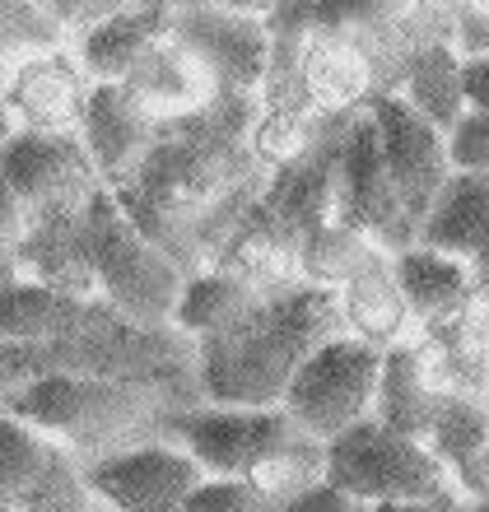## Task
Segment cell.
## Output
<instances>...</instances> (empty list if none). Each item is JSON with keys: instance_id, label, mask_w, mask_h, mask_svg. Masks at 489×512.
Segmentation results:
<instances>
[{"instance_id": "d590c367", "label": "cell", "mask_w": 489, "mask_h": 512, "mask_svg": "<svg viewBox=\"0 0 489 512\" xmlns=\"http://www.w3.org/2000/svg\"><path fill=\"white\" fill-rule=\"evenodd\" d=\"M182 5H205V0H177V10H182Z\"/></svg>"}, {"instance_id": "d6a6232c", "label": "cell", "mask_w": 489, "mask_h": 512, "mask_svg": "<svg viewBox=\"0 0 489 512\" xmlns=\"http://www.w3.org/2000/svg\"><path fill=\"white\" fill-rule=\"evenodd\" d=\"M219 5H229V10L252 14V19H266V24H271V19H275L280 10H285L289 0H219Z\"/></svg>"}, {"instance_id": "f546056e", "label": "cell", "mask_w": 489, "mask_h": 512, "mask_svg": "<svg viewBox=\"0 0 489 512\" xmlns=\"http://www.w3.org/2000/svg\"><path fill=\"white\" fill-rule=\"evenodd\" d=\"M47 10H52V19L61 28H66L70 38L80 42L84 33H94V28H103L108 19H117V14H131L140 10L145 0H42Z\"/></svg>"}, {"instance_id": "8992f818", "label": "cell", "mask_w": 489, "mask_h": 512, "mask_svg": "<svg viewBox=\"0 0 489 512\" xmlns=\"http://www.w3.org/2000/svg\"><path fill=\"white\" fill-rule=\"evenodd\" d=\"M94 266L98 289L122 322L163 331L173 326L182 289H187V270L177 266L168 252L145 238V233L126 219L112 191L94 201Z\"/></svg>"}, {"instance_id": "d4e9b609", "label": "cell", "mask_w": 489, "mask_h": 512, "mask_svg": "<svg viewBox=\"0 0 489 512\" xmlns=\"http://www.w3.org/2000/svg\"><path fill=\"white\" fill-rule=\"evenodd\" d=\"M420 243L462 256L471 266L480 256H489V177L452 173L443 196H438L429 219H424Z\"/></svg>"}, {"instance_id": "603a6c76", "label": "cell", "mask_w": 489, "mask_h": 512, "mask_svg": "<svg viewBox=\"0 0 489 512\" xmlns=\"http://www.w3.org/2000/svg\"><path fill=\"white\" fill-rule=\"evenodd\" d=\"M261 303H266V289L243 280L238 270L205 266V270H196V275H187V289H182L173 326L191 345H205V340L229 336L233 326H243Z\"/></svg>"}, {"instance_id": "9c48e42d", "label": "cell", "mask_w": 489, "mask_h": 512, "mask_svg": "<svg viewBox=\"0 0 489 512\" xmlns=\"http://www.w3.org/2000/svg\"><path fill=\"white\" fill-rule=\"evenodd\" d=\"M173 38H182L210 66L224 98H261V89L271 80L275 38L266 19L205 0V5L173 10Z\"/></svg>"}, {"instance_id": "44dd1931", "label": "cell", "mask_w": 489, "mask_h": 512, "mask_svg": "<svg viewBox=\"0 0 489 512\" xmlns=\"http://www.w3.org/2000/svg\"><path fill=\"white\" fill-rule=\"evenodd\" d=\"M108 322H117V312L103 298H75L38 280H5V345H56Z\"/></svg>"}, {"instance_id": "83f0119b", "label": "cell", "mask_w": 489, "mask_h": 512, "mask_svg": "<svg viewBox=\"0 0 489 512\" xmlns=\"http://www.w3.org/2000/svg\"><path fill=\"white\" fill-rule=\"evenodd\" d=\"M187 512H285V503L275 499L271 489H261L257 480H224L210 475L196 499L187 503Z\"/></svg>"}, {"instance_id": "2e32d148", "label": "cell", "mask_w": 489, "mask_h": 512, "mask_svg": "<svg viewBox=\"0 0 489 512\" xmlns=\"http://www.w3.org/2000/svg\"><path fill=\"white\" fill-rule=\"evenodd\" d=\"M154 135H159V117L126 84H94L80 140L94 159L98 177H103V187L117 191L136 177V168L154 149Z\"/></svg>"}, {"instance_id": "e575fe53", "label": "cell", "mask_w": 489, "mask_h": 512, "mask_svg": "<svg viewBox=\"0 0 489 512\" xmlns=\"http://www.w3.org/2000/svg\"><path fill=\"white\" fill-rule=\"evenodd\" d=\"M145 5H173V10H177V0H145Z\"/></svg>"}, {"instance_id": "1f68e13d", "label": "cell", "mask_w": 489, "mask_h": 512, "mask_svg": "<svg viewBox=\"0 0 489 512\" xmlns=\"http://www.w3.org/2000/svg\"><path fill=\"white\" fill-rule=\"evenodd\" d=\"M466 103L476 112H489V56L466 61Z\"/></svg>"}, {"instance_id": "4dcf8cb0", "label": "cell", "mask_w": 489, "mask_h": 512, "mask_svg": "<svg viewBox=\"0 0 489 512\" xmlns=\"http://www.w3.org/2000/svg\"><path fill=\"white\" fill-rule=\"evenodd\" d=\"M285 512H373V508H368L364 499L345 494V489H336L331 480H322V485L294 494V499L285 503Z\"/></svg>"}, {"instance_id": "836d02e7", "label": "cell", "mask_w": 489, "mask_h": 512, "mask_svg": "<svg viewBox=\"0 0 489 512\" xmlns=\"http://www.w3.org/2000/svg\"><path fill=\"white\" fill-rule=\"evenodd\" d=\"M373 512H438V508H373Z\"/></svg>"}, {"instance_id": "30bf717a", "label": "cell", "mask_w": 489, "mask_h": 512, "mask_svg": "<svg viewBox=\"0 0 489 512\" xmlns=\"http://www.w3.org/2000/svg\"><path fill=\"white\" fill-rule=\"evenodd\" d=\"M84 466H89L98 499L112 512H187L196 489L210 480L201 461L173 438H154V443L126 447V452L84 461Z\"/></svg>"}, {"instance_id": "7402d4cb", "label": "cell", "mask_w": 489, "mask_h": 512, "mask_svg": "<svg viewBox=\"0 0 489 512\" xmlns=\"http://www.w3.org/2000/svg\"><path fill=\"white\" fill-rule=\"evenodd\" d=\"M387 94H401L424 122H434L448 135L471 112V103H466V56L452 42H424L401 61Z\"/></svg>"}, {"instance_id": "277c9868", "label": "cell", "mask_w": 489, "mask_h": 512, "mask_svg": "<svg viewBox=\"0 0 489 512\" xmlns=\"http://www.w3.org/2000/svg\"><path fill=\"white\" fill-rule=\"evenodd\" d=\"M168 438L201 461L205 475L257 480L280 503L326 480V443L289 419L285 405H187L168 419Z\"/></svg>"}, {"instance_id": "8d00e7d4", "label": "cell", "mask_w": 489, "mask_h": 512, "mask_svg": "<svg viewBox=\"0 0 489 512\" xmlns=\"http://www.w3.org/2000/svg\"><path fill=\"white\" fill-rule=\"evenodd\" d=\"M0 512H19V508H0Z\"/></svg>"}, {"instance_id": "f1b7e54d", "label": "cell", "mask_w": 489, "mask_h": 512, "mask_svg": "<svg viewBox=\"0 0 489 512\" xmlns=\"http://www.w3.org/2000/svg\"><path fill=\"white\" fill-rule=\"evenodd\" d=\"M448 159L452 173L489 177V112H466L462 122L448 131Z\"/></svg>"}, {"instance_id": "e0dca14e", "label": "cell", "mask_w": 489, "mask_h": 512, "mask_svg": "<svg viewBox=\"0 0 489 512\" xmlns=\"http://www.w3.org/2000/svg\"><path fill=\"white\" fill-rule=\"evenodd\" d=\"M452 387L443 378V364H438L434 345L424 336L406 340L387 350V364H382V391H378V424L406 433V438H434V424L448 405Z\"/></svg>"}, {"instance_id": "ffe728a7", "label": "cell", "mask_w": 489, "mask_h": 512, "mask_svg": "<svg viewBox=\"0 0 489 512\" xmlns=\"http://www.w3.org/2000/svg\"><path fill=\"white\" fill-rule=\"evenodd\" d=\"M336 308H340V331L382 354L420 336V322H415V312L406 303V289L396 280L392 252H382L345 289H336Z\"/></svg>"}, {"instance_id": "5b68a950", "label": "cell", "mask_w": 489, "mask_h": 512, "mask_svg": "<svg viewBox=\"0 0 489 512\" xmlns=\"http://www.w3.org/2000/svg\"><path fill=\"white\" fill-rule=\"evenodd\" d=\"M326 480L354 499H364L368 508L457 512L462 503H471L434 447L424 438H406V433L387 429L378 419L326 443Z\"/></svg>"}, {"instance_id": "cb8c5ba5", "label": "cell", "mask_w": 489, "mask_h": 512, "mask_svg": "<svg viewBox=\"0 0 489 512\" xmlns=\"http://www.w3.org/2000/svg\"><path fill=\"white\" fill-rule=\"evenodd\" d=\"M168 33H173V5H140V10L117 14L103 28L84 33L75 42V56L94 84H122L140 66V56Z\"/></svg>"}, {"instance_id": "ac0fdd59", "label": "cell", "mask_w": 489, "mask_h": 512, "mask_svg": "<svg viewBox=\"0 0 489 512\" xmlns=\"http://www.w3.org/2000/svg\"><path fill=\"white\" fill-rule=\"evenodd\" d=\"M122 84L159 122L201 117V112H210L215 103H224V89H219V80L210 75V66H205L182 38H173V33L154 42Z\"/></svg>"}, {"instance_id": "7a4b0ae2", "label": "cell", "mask_w": 489, "mask_h": 512, "mask_svg": "<svg viewBox=\"0 0 489 512\" xmlns=\"http://www.w3.org/2000/svg\"><path fill=\"white\" fill-rule=\"evenodd\" d=\"M331 336H340L336 294L313 289V284L266 294V303L243 326H233L229 336L196 345L201 401L257 405V410L285 405L303 359Z\"/></svg>"}, {"instance_id": "ba28073f", "label": "cell", "mask_w": 489, "mask_h": 512, "mask_svg": "<svg viewBox=\"0 0 489 512\" xmlns=\"http://www.w3.org/2000/svg\"><path fill=\"white\" fill-rule=\"evenodd\" d=\"M0 499L19 512H112L66 443L14 415L0 424Z\"/></svg>"}, {"instance_id": "9a60e30c", "label": "cell", "mask_w": 489, "mask_h": 512, "mask_svg": "<svg viewBox=\"0 0 489 512\" xmlns=\"http://www.w3.org/2000/svg\"><path fill=\"white\" fill-rule=\"evenodd\" d=\"M89 98H94V80L80 66L75 47L33 56L24 66L5 70V135H80Z\"/></svg>"}, {"instance_id": "8fae6325", "label": "cell", "mask_w": 489, "mask_h": 512, "mask_svg": "<svg viewBox=\"0 0 489 512\" xmlns=\"http://www.w3.org/2000/svg\"><path fill=\"white\" fill-rule=\"evenodd\" d=\"M5 191L14 201H24L38 219L52 210H75V205L98 201L108 187H103L80 135L19 131L5 135Z\"/></svg>"}, {"instance_id": "3957f363", "label": "cell", "mask_w": 489, "mask_h": 512, "mask_svg": "<svg viewBox=\"0 0 489 512\" xmlns=\"http://www.w3.org/2000/svg\"><path fill=\"white\" fill-rule=\"evenodd\" d=\"M187 405H201V387L163 378L56 373V378H38L19 391H5V415L66 443L80 461H98L126 452V447L168 438V419Z\"/></svg>"}, {"instance_id": "d6986e66", "label": "cell", "mask_w": 489, "mask_h": 512, "mask_svg": "<svg viewBox=\"0 0 489 512\" xmlns=\"http://www.w3.org/2000/svg\"><path fill=\"white\" fill-rule=\"evenodd\" d=\"M392 261H396V280L406 289L410 312H415V322H420V336L466 317V312L485 298L476 266L452 252L415 243V247H406V252H392Z\"/></svg>"}, {"instance_id": "52a82bcc", "label": "cell", "mask_w": 489, "mask_h": 512, "mask_svg": "<svg viewBox=\"0 0 489 512\" xmlns=\"http://www.w3.org/2000/svg\"><path fill=\"white\" fill-rule=\"evenodd\" d=\"M382 364H387V354L345 336V331L322 340L303 359L299 378H294V387L285 396L289 419L317 443L345 438L350 429H359V424L378 415Z\"/></svg>"}, {"instance_id": "6da1fadb", "label": "cell", "mask_w": 489, "mask_h": 512, "mask_svg": "<svg viewBox=\"0 0 489 512\" xmlns=\"http://www.w3.org/2000/svg\"><path fill=\"white\" fill-rule=\"evenodd\" d=\"M257 108L261 98H224L201 117L159 122L136 177L112 191L126 219L187 275L215 266L271 187V168L252 149Z\"/></svg>"}, {"instance_id": "5bb4252c", "label": "cell", "mask_w": 489, "mask_h": 512, "mask_svg": "<svg viewBox=\"0 0 489 512\" xmlns=\"http://www.w3.org/2000/svg\"><path fill=\"white\" fill-rule=\"evenodd\" d=\"M5 280H38L75 298H103L94 266V201L38 215L19 247H5Z\"/></svg>"}, {"instance_id": "4fadbf2b", "label": "cell", "mask_w": 489, "mask_h": 512, "mask_svg": "<svg viewBox=\"0 0 489 512\" xmlns=\"http://www.w3.org/2000/svg\"><path fill=\"white\" fill-rule=\"evenodd\" d=\"M336 191H340V219H350L364 233H373L387 252H406V247L420 243V233H415L406 205H401V191H396L392 173H387L378 126H373L368 108L354 117L345 140H340Z\"/></svg>"}, {"instance_id": "7c38bea8", "label": "cell", "mask_w": 489, "mask_h": 512, "mask_svg": "<svg viewBox=\"0 0 489 512\" xmlns=\"http://www.w3.org/2000/svg\"><path fill=\"white\" fill-rule=\"evenodd\" d=\"M368 117L378 126L382 159H387V173L401 191L410 224H415V233H424V219H429V210H434V201L443 196L452 177L448 135L434 122H424L401 94H373L368 98Z\"/></svg>"}, {"instance_id": "4316f807", "label": "cell", "mask_w": 489, "mask_h": 512, "mask_svg": "<svg viewBox=\"0 0 489 512\" xmlns=\"http://www.w3.org/2000/svg\"><path fill=\"white\" fill-rule=\"evenodd\" d=\"M0 47H5V70H14L33 56L70 52L75 38L56 24L42 0H0Z\"/></svg>"}, {"instance_id": "484cf974", "label": "cell", "mask_w": 489, "mask_h": 512, "mask_svg": "<svg viewBox=\"0 0 489 512\" xmlns=\"http://www.w3.org/2000/svg\"><path fill=\"white\" fill-rule=\"evenodd\" d=\"M382 252H387V247H382L373 233H364L359 224L336 215V219H326V224H317V229L303 238L299 275H303V284L336 294V289H345L364 266H373Z\"/></svg>"}]
</instances>
